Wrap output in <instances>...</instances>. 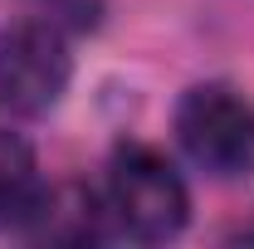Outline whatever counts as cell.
<instances>
[{"label": "cell", "mask_w": 254, "mask_h": 249, "mask_svg": "<svg viewBox=\"0 0 254 249\" xmlns=\"http://www.w3.org/2000/svg\"><path fill=\"white\" fill-rule=\"evenodd\" d=\"M113 225L132 240H171L186 225L190 195L176 166L157 147H118L108 166V195H103Z\"/></svg>", "instance_id": "cell-1"}, {"label": "cell", "mask_w": 254, "mask_h": 249, "mask_svg": "<svg viewBox=\"0 0 254 249\" xmlns=\"http://www.w3.org/2000/svg\"><path fill=\"white\" fill-rule=\"evenodd\" d=\"M176 137L190 161L220 181L254 171V108L225 83H200L181 98Z\"/></svg>", "instance_id": "cell-2"}, {"label": "cell", "mask_w": 254, "mask_h": 249, "mask_svg": "<svg viewBox=\"0 0 254 249\" xmlns=\"http://www.w3.org/2000/svg\"><path fill=\"white\" fill-rule=\"evenodd\" d=\"M68 49L64 34L44 20H15L0 30V108L15 118L49 113L68 88Z\"/></svg>", "instance_id": "cell-3"}, {"label": "cell", "mask_w": 254, "mask_h": 249, "mask_svg": "<svg viewBox=\"0 0 254 249\" xmlns=\"http://www.w3.org/2000/svg\"><path fill=\"white\" fill-rule=\"evenodd\" d=\"M39 171H34V152L15 137L0 132V225H25L39 205Z\"/></svg>", "instance_id": "cell-4"}, {"label": "cell", "mask_w": 254, "mask_h": 249, "mask_svg": "<svg viewBox=\"0 0 254 249\" xmlns=\"http://www.w3.org/2000/svg\"><path fill=\"white\" fill-rule=\"evenodd\" d=\"M30 15L54 30H88L98 20V0H30Z\"/></svg>", "instance_id": "cell-5"}]
</instances>
